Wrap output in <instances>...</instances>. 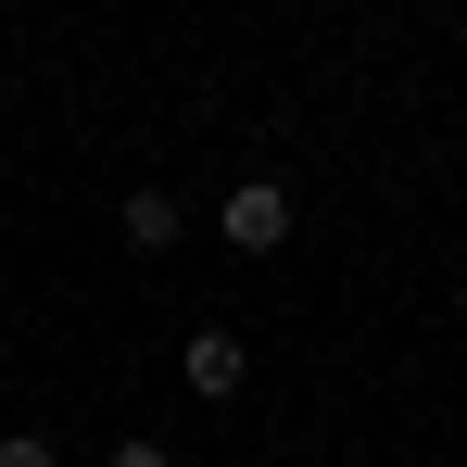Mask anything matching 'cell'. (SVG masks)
I'll return each mask as SVG.
<instances>
[{"label":"cell","mask_w":467,"mask_h":467,"mask_svg":"<svg viewBox=\"0 0 467 467\" xmlns=\"http://www.w3.org/2000/svg\"><path fill=\"white\" fill-rule=\"evenodd\" d=\"M215 228H228V253H291V228H304V202H291V177H228Z\"/></svg>","instance_id":"6da1fadb"},{"label":"cell","mask_w":467,"mask_h":467,"mask_svg":"<svg viewBox=\"0 0 467 467\" xmlns=\"http://www.w3.org/2000/svg\"><path fill=\"white\" fill-rule=\"evenodd\" d=\"M177 379L202 391V404H228V391L253 379V341H240V328H190V341H177Z\"/></svg>","instance_id":"7a4b0ae2"},{"label":"cell","mask_w":467,"mask_h":467,"mask_svg":"<svg viewBox=\"0 0 467 467\" xmlns=\"http://www.w3.org/2000/svg\"><path fill=\"white\" fill-rule=\"evenodd\" d=\"M114 228H127V253H177V240H190V202H177V190H127Z\"/></svg>","instance_id":"3957f363"},{"label":"cell","mask_w":467,"mask_h":467,"mask_svg":"<svg viewBox=\"0 0 467 467\" xmlns=\"http://www.w3.org/2000/svg\"><path fill=\"white\" fill-rule=\"evenodd\" d=\"M0 467H64V455H51V430H0Z\"/></svg>","instance_id":"277c9868"},{"label":"cell","mask_w":467,"mask_h":467,"mask_svg":"<svg viewBox=\"0 0 467 467\" xmlns=\"http://www.w3.org/2000/svg\"><path fill=\"white\" fill-rule=\"evenodd\" d=\"M101 467H177V455H164L152 430H127V442H114V455H101Z\"/></svg>","instance_id":"5b68a950"}]
</instances>
